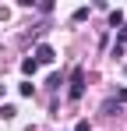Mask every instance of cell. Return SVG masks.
<instances>
[{
	"label": "cell",
	"mask_w": 127,
	"mask_h": 131,
	"mask_svg": "<svg viewBox=\"0 0 127 131\" xmlns=\"http://www.w3.org/2000/svg\"><path fill=\"white\" fill-rule=\"evenodd\" d=\"M85 96V67L71 71V99H81Z\"/></svg>",
	"instance_id": "obj_1"
},
{
	"label": "cell",
	"mask_w": 127,
	"mask_h": 131,
	"mask_svg": "<svg viewBox=\"0 0 127 131\" xmlns=\"http://www.w3.org/2000/svg\"><path fill=\"white\" fill-rule=\"evenodd\" d=\"M32 60H35V64H53V60H57V53H53V46H49V43H39Z\"/></svg>",
	"instance_id": "obj_2"
},
{
	"label": "cell",
	"mask_w": 127,
	"mask_h": 131,
	"mask_svg": "<svg viewBox=\"0 0 127 131\" xmlns=\"http://www.w3.org/2000/svg\"><path fill=\"white\" fill-rule=\"evenodd\" d=\"M109 25L120 28V25H124V11H109Z\"/></svg>",
	"instance_id": "obj_3"
},
{
	"label": "cell",
	"mask_w": 127,
	"mask_h": 131,
	"mask_svg": "<svg viewBox=\"0 0 127 131\" xmlns=\"http://www.w3.org/2000/svg\"><path fill=\"white\" fill-rule=\"evenodd\" d=\"M35 67H39V64H35L32 57H25V60H21V71H25V74H35Z\"/></svg>",
	"instance_id": "obj_4"
},
{
	"label": "cell",
	"mask_w": 127,
	"mask_h": 131,
	"mask_svg": "<svg viewBox=\"0 0 127 131\" xmlns=\"http://www.w3.org/2000/svg\"><path fill=\"white\" fill-rule=\"evenodd\" d=\"M18 92H21V96H25V99H28V96L35 92V85H32V82H21V85H18Z\"/></svg>",
	"instance_id": "obj_5"
},
{
	"label": "cell",
	"mask_w": 127,
	"mask_h": 131,
	"mask_svg": "<svg viewBox=\"0 0 127 131\" xmlns=\"http://www.w3.org/2000/svg\"><path fill=\"white\" fill-rule=\"evenodd\" d=\"M113 110L120 113V103H117V99H106V103H103V113H113Z\"/></svg>",
	"instance_id": "obj_6"
},
{
	"label": "cell",
	"mask_w": 127,
	"mask_h": 131,
	"mask_svg": "<svg viewBox=\"0 0 127 131\" xmlns=\"http://www.w3.org/2000/svg\"><path fill=\"white\" fill-rule=\"evenodd\" d=\"M109 99H117V103H127V89H117V92H113Z\"/></svg>",
	"instance_id": "obj_7"
},
{
	"label": "cell",
	"mask_w": 127,
	"mask_h": 131,
	"mask_svg": "<svg viewBox=\"0 0 127 131\" xmlns=\"http://www.w3.org/2000/svg\"><path fill=\"white\" fill-rule=\"evenodd\" d=\"M46 85H49V89H60V85H64V78H60V74H49V82H46Z\"/></svg>",
	"instance_id": "obj_8"
},
{
	"label": "cell",
	"mask_w": 127,
	"mask_h": 131,
	"mask_svg": "<svg viewBox=\"0 0 127 131\" xmlns=\"http://www.w3.org/2000/svg\"><path fill=\"white\" fill-rule=\"evenodd\" d=\"M127 43V28H120V32H117V46H124Z\"/></svg>",
	"instance_id": "obj_9"
},
{
	"label": "cell",
	"mask_w": 127,
	"mask_h": 131,
	"mask_svg": "<svg viewBox=\"0 0 127 131\" xmlns=\"http://www.w3.org/2000/svg\"><path fill=\"white\" fill-rule=\"evenodd\" d=\"M74 131H92V128H88V121H78V128H74Z\"/></svg>",
	"instance_id": "obj_10"
},
{
	"label": "cell",
	"mask_w": 127,
	"mask_h": 131,
	"mask_svg": "<svg viewBox=\"0 0 127 131\" xmlns=\"http://www.w3.org/2000/svg\"><path fill=\"white\" fill-rule=\"evenodd\" d=\"M124 74H127V67H124Z\"/></svg>",
	"instance_id": "obj_11"
}]
</instances>
